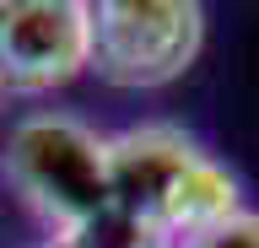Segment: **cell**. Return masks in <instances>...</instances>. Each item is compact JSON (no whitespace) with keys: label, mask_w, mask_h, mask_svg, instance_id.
<instances>
[{"label":"cell","mask_w":259,"mask_h":248,"mask_svg":"<svg viewBox=\"0 0 259 248\" xmlns=\"http://www.w3.org/2000/svg\"><path fill=\"white\" fill-rule=\"evenodd\" d=\"M0 114H6V92H0Z\"/></svg>","instance_id":"7"},{"label":"cell","mask_w":259,"mask_h":248,"mask_svg":"<svg viewBox=\"0 0 259 248\" xmlns=\"http://www.w3.org/2000/svg\"><path fill=\"white\" fill-rule=\"evenodd\" d=\"M44 248H178V243L162 227H151L146 216L124 211V205H108V211H97L92 221H81L76 232L49 237Z\"/></svg>","instance_id":"5"},{"label":"cell","mask_w":259,"mask_h":248,"mask_svg":"<svg viewBox=\"0 0 259 248\" xmlns=\"http://www.w3.org/2000/svg\"><path fill=\"white\" fill-rule=\"evenodd\" d=\"M92 6L87 0H0V92L49 97L87 76Z\"/></svg>","instance_id":"4"},{"label":"cell","mask_w":259,"mask_h":248,"mask_svg":"<svg viewBox=\"0 0 259 248\" xmlns=\"http://www.w3.org/2000/svg\"><path fill=\"white\" fill-rule=\"evenodd\" d=\"M205 49V6L194 0H97L92 6V70L119 92L173 86Z\"/></svg>","instance_id":"3"},{"label":"cell","mask_w":259,"mask_h":248,"mask_svg":"<svg viewBox=\"0 0 259 248\" xmlns=\"http://www.w3.org/2000/svg\"><path fill=\"white\" fill-rule=\"evenodd\" d=\"M38 248H44V243H38Z\"/></svg>","instance_id":"8"},{"label":"cell","mask_w":259,"mask_h":248,"mask_svg":"<svg viewBox=\"0 0 259 248\" xmlns=\"http://www.w3.org/2000/svg\"><path fill=\"white\" fill-rule=\"evenodd\" d=\"M178 248H259V211L243 205L238 216H227V221H216V227L184 237Z\"/></svg>","instance_id":"6"},{"label":"cell","mask_w":259,"mask_h":248,"mask_svg":"<svg viewBox=\"0 0 259 248\" xmlns=\"http://www.w3.org/2000/svg\"><path fill=\"white\" fill-rule=\"evenodd\" d=\"M108 157H113V205L146 216L173 243L243 211L238 173L167 119H146V124L108 135Z\"/></svg>","instance_id":"1"},{"label":"cell","mask_w":259,"mask_h":248,"mask_svg":"<svg viewBox=\"0 0 259 248\" xmlns=\"http://www.w3.org/2000/svg\"><path fill=\"white\" fill-rule=\"evenodd\" d=\"M0 173L16 189V200L49 227V237L76 232L81 221L113 205L108 135L60 108L16 119L0 146Z\"/></svg>","instance_id":"2"}]
</instances>
